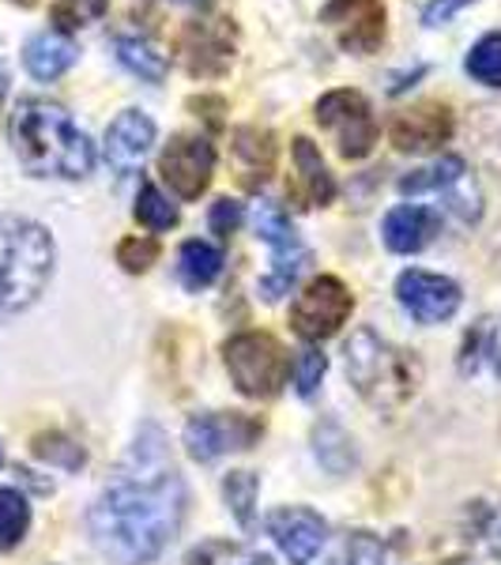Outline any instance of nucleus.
<instances>
[{
  "mask_svg": "<svg viewBox=\"0 0 501 565\" xmlns=\"http://www.w3.org/2000/svg\"><path fill=\"white\" fill-rule=\"evenodd\" d=\"M185 505L189 490L178 468L159 476L121 471V479L109 482L90 505L87 532L114 565H148L178 540Z\"/></svg>",
  "mask_w": 501,
  "mask_h": 565,
  "instance_id": "obj_1",
  "label": "nucleus"
},
{
  "mask_svg": "<svg viewBox=\"0 0 501 565\" xmlns=\"http://www.w3.org/2000/svg\"><path fill=\"white\" fill-rule=\"evenodd\" d=\"M15 159L34 178H87L95 167V143L72 125V114L50 98H23L8 121Z\"/></svg>",
  "mask_w": 501,
  "mask_h": 565,
  "instance_id": "obj_2",
  "label": "nucleus"
},
{
  "mask_svg": "<svg viewBox=\"0 0 501 565\" xmlns=\"http://www.w3.org/2000/svg\"><path fill=\"white\" fill-rule=\"evenodd\" d=\"M343 366L354 392L377 412H399L423 385V362L415 351L396 348L373 328H354L343 348Z\"/></svg>",
  "mask_w": 501,
  "mask_h": 565,
  "instance_id": "obj_3",
  "label": "nucleus"
},
{
  "mask_svg": "<svg viewBox=\"0 0 501 565\" xmlns=\"http://www.w3.org/2000/svg\"><path fill=\"white\" fill-rule=\"evenodd\" d=\"M57 249L42 223L0 215V317L31 309L53 279Z\"/></svg>",
  "mask_w": 501,
  "mask_h": 565,
  "instance_id": "obj_4",
  "label": "nucleus"
},
{
  "mask_svg": "<svg viewBox=\"0 0 501 565\" xmlns=\"http://www.w3.org/2000/svg\"><path fill=\"white\" fill-rule=\"evenodd\" d=\"M223 362L234 388L249 399H276L290 381V354L268 332H238L223 343Z\"/></svg>",
  "mask_w": 501,
  "mask_h": 565,
  "instance_id": "obj_5",
  "label": "nucleus"
},
{
  "mask_svg": "<svg viewBox=\"0 0 501 565\" xmlns=\"http://www.w3.org/2000/svg\"><path fill=\"white\" fill-rule=\"evenodd\" d=\"M317 125L335 140V151L343 159H366L377 143V121H373V109L366 103V95L351 87L328 90V95L317 98L313 106Z\"/></svg>",
  "mask_w": 501,
  "mask_h": 565,
  "instance_id": "obj_6",
  "label": "nucleus"
},
{
  "mask_svg": "<svg viewBox=\"0 0 501 565\" xmlns=\"http://www.w3.org/2000/svg\"><path fill=\"white\" fill-rule=\"evenodd\" d=\"M351 309H354V295L348 290V282L335 276H317L306 282L302 295L290 306V328H295L306 343L332 340V335L348 324Z\"/></svg>",
  "mask_w": 501,
  "mask_h": 565,
  "instance_id": "obj_7",
  "label": "nucleus"
},
{
  "mask_svg": "<svg viewBox=\"0 0 501 565\" xmlns=\"http://www.w3.org/2000/svg\"><path fill=\"white\" fill-rule=\"evenodd\" d=\"M264 434V423L242 412H207L185 423V452L196 463H212L226 452L253 449Z\"/></svg>",
  "mask_w": 501,
  "mask_h": 565,
  "instance_id": "obj_8",
  "label": "nucleus"
},
{
  "mask_svg": "<svg viewBox=\"0 0 501 565\" xmlns=\"http://www.w3.org/2000/svg\"><path fill=\"white\" fill-rule=\"evenodd\" d=\"M159 174L181 200H200V193H207L215 174V148L204 136H189L181 132L162 148L159 154Z\"/></svg>",
  "mask_w": 501,
  "mask_h": 565,
  "instance_id": "obj_9",
  "label": "nucleus"
},
{
  "mask_svg": "<svg viewBox=\"0 0 501 565\" xmlns=\"http://www.w3.org/2000/svg\"><path fill=\"white\" fill-rule=\"evenodd\" d=\"M178 61L189 76L215 79L234 61V23L231 20H193L178 34Z\"/></svg>",
  "mask_w": 501,
  "mask_h": 565,
  "instance_id": "obj_10",
  "label": "nucleus"
},
{
  "mask_svg": "<svg viewBox=\"0 0 501 565\" xmlns=\"http://www.w3.org/2000/svg\"><path fill=\"white\" fill-rule=\"evenodd\" d=\"M396 302L404 306L418 324H445L457 317L463 295L449 276L407 268V271H399V279H396Z\"/></svg>",
  "mask_w": 501,
  "mask_h": 565,
  "instance_id": "obj_11",
  "label": "nucleus"
},
{
  "mask_svg": "<svg viewBox=\"0 0 501 565\" xmlns=\"http://www.w3.org/2000/svg\"><path fill=\"white\" fill-rule=\"evenodd\" d=\"M321 23L335 34L348 53H366L385 42V4L381 0H328L321 8Z\"/></svg>",
  "mask_w": 501,
  "mask_h": 565,
  "instance_id": "obj_12",
  "label": "nucleus"
},
{
  "mask_svg": "<svg viewBox=\"0 0 501 565\" xmlns=\"http://www.w3.org/2000/svg\"><path fill=\"white\" fill-rule=\"evenodd\" d=\"M268 535L276 540L279 551L287 554L290 565H309L321 554V546L328 540V524L321 513H313V509L306 505H287V509H276V513H268Z\"/></svg>",
  "mask_w": 501,
  "mask_h": 565,
  "instance_id": "obj_13",
  "label": "nucleus"
},
{
  "mask_svg": "<svg viewBox=\"0 0 501 565\" xmlns=\"http://www.w3.org/2000/svg\"><path fill=\"white\" fill-rule=\"evenodd\" d=\"M452 109L445 103H418L407 106L396 114L393 129H388V140L396 143V151L407 154H426L437 151L441 143L452 140Z\"/></svg>",
  "mask_w": 501,
  "mask_h": 565,
  "instance_id": "obj_14",
  "label": "nucleus"
},
{
  "mask_svg": "<svg viewBox=\"0 0 501 565\" xmlns=\"http://www.w3.org/2000/svg\"><path fill=\"white\" fill-rule=\"evenodd\" d=\"M154 143V121L140 109H125L106 129V162L121 174L140 167Z\"/></svg>",
  "mask_w": 501,
  "mask_h": 565,
  "instance_id": "obj_15",
  "label": "nucleus"
},
{
  "mask_svg": "<svg viewBox=\"0 0 501 565\" xmlns=\"http://www.w3.org/2000/svg\"><path fill=\"white\" fill-rule=\"evenodd\" d=\"M437 231H441V215L434 207H418V204H399L381 223V238H385L393 253L426 249L437 238Z\"/></svg>",
  "mask_w": 501,
  "mask_h": 565,
  "instance_id": "obj_16",
  "label": "nucleus"
},
{
  "mask_svg": "<svg viewBox=\"0 0 501 565\" xmlns=\"http://www.w3.org/2000/svg\"><path fill=\"white\" fill-rule=\"evenodd\" d=\"M290 154H295V185H290V193L302 200V207L332 204L335 178H332V170H328V162L321 159V151H317V143L298 136V140L290 143Z\"/></svg>",
  "mask_w": 501,
  "mask_h": 565,
  "instance_id": "obj_17",
  "label": "nucleus"
},
{
  "mask_svg": "<svg viewBox=\"0 0 501 565\" xmlns=\"http://www.w3.org/2000/svg\"><path fill=\"white\" fill-rule=\"evenodd\" d=\"M231 154L245 189H260L276 170V136L257 125H242L231 136Z\"/></svg>",
  "mask_w": 501,
  "mask_h": 565,
  "instance_id": "obj_18",
  "label": "nucleus"
},
{
  "mask_svg": "<svg viewBox=\"0 0 501 565\" xmlns=\"http://www.w3.org/2000/svg\"><path fill=\"white\" fill-rule=\"evenodd\" d=\"M76 57H79L76 42L65 39L61 31H42L23 45V65L34 79H42V84L65 76V72L76 65Z\"/></svg>",
  "mask_w": 501,
  "mask_h": 565,
  "instance_id": "obj_19",
  "label": "nucleus"
},
{
  "mask_svg": "<svg viewBox=\"0 0 501 565\" xmlns=\"http://www.w3.org/2000/svg\"><path fill=\"white\" fill-rule=\"evenodd\" d=\"M223 276V249H215V245L207 242H185L178 249V282L185 290H193V295H200V290H207L212 282Z\"/></svg>",
  "mask_w": 501,
  "mask_h": 565,
  "instance_id": "obj_20",
  "label": "nucleus"
},
{
  "mask_svg": "<svg viewBox=\"0 0 501 565\" xmlns=\"http://www.w3.org/2000/svg\"><path fill=\"white\" fill-rule=\"evenodd\" d=\"M313 457L328 476H348L354 463H359V452H354L348 430L340 423H328V418L313 426Z\"/></svg>",
  "mask_w": 501,
  "mask_h": 565,
  "instance_id": "obj_21",
  "label": "nucleus"
},
{
  "mask_svg": "<svg viewBox=\"0 0 501 565\" xmlns=\"http://www.w3.org/2000/svg\"><path fill=\"white\" fill-rule=\"evenodd\" d=\"M309 260H313V253H309L302 242L290 245V249H276V257H271V271L260 279L264 302H279V298H284L287 290L298 282V276L309 268Z\"/></svg>",
  "mask_w": 501,
  "mask_h": 565,
  "instance_id": "obj_22",
  "label": "nucleus"
},
{
  "mask_svg": "<svg viewBox=\"0 0 501 565\" xmlns=\"http://www.w3.org/2000/svg\"><path fill=\"white\" fill-rule=\"evenodd\" d=\"M114 53L117 61H121L125 68L136 72L140 79H148V84H162L167 79V53H159V45L148 42V39H117L114 42Z\"/></svg>",
  "mask_w": 501,
  "mask_h": 565,
  "instance_id": "obj_23",
  "label": "nucleus"
},
{
  "mask_svg": "<svg viewBox=\"0 0 501 565\" xmlns=\"http://www.w3.org/2000/svg\"><path fill=\"white\" fill-rule=\"evenodd\" d=\"M468 174V167H463V159L457 154H445L441 162H434V167L426 170H412L407 178H399V193H449L457 181Z\"/></svg>",
  "mask_w": 501,
  "mask_h": 565,
  "instance_id": "obj_24",
  "label": "nucleus"
},
{
  "mask_svg": "<svg viewBox=\"0 0 501 565\" xmlns=\"http://www.w3.org/2000/svg\"><path fill=\"white\" fill-rule=\"evenodd\" d=\"M26 527H31V505L20 490L0 487V554L15 551L23 543Z\"/></svg>",
  "mask_w": 501,
  "mask_h": 565,
  "instance_id": "obj_25",
  "label": "nucleus"
},
{
  "mask_svg": "<svg viewBox=\"0 0 501 565\" xmlns=\"http://www.w3.org/2000/svg\"><path fill=\"white\" fill-rule=\"evenodd\" d=\"M257 490H260V479L253 471H231L223 479V498H226V509L234 513V521L242 527H253V516H257Z\"/></svg>",
  "mask_w": 501,
  "mask_h": 565,
  "instance_id": "obj_26",
  "label": "nucleus"
},
{
  "mask_svg": "<svg viewBox=\"0 0 501 565\" xmlns=\"http://www.w3.org/2000/svg\"><path fill=\"white\" fill-rule=\"evenodd\" d=\"M253 231H257V238L268 242L271 249H290V245H298V231L290 226L284 207L271 204V200H260V204L253 207Z\"/></svg>",
  "mask_w": 501,
  "mask_h": 565,
  "instance_id": "obj_27",
  "label": "nucleus"
},
{
  "mask_svg": "<svg viewBox=\"0 0 501 565\" xmlns=\"http://www.w3.org/2000/svg\"><path fill=\"white\" fill-rule=\"evenodd\" d=\"M132 215H136V223L148 226V231H154V234H162V231H170V226H178V207L170 204V200L159 193V185H151V181H143L140 193H136Z\"/></svg>",
  "mask_w": 501,
  "mask_h": 565,
  "instance_id": "obj_28",
  "label": "nucleus"
},
{
  "mask_svg": "<svg viewBox=\"0 0 501 565\" xmlns=\"http://www.w3.org/2000/svg\"><path fill=\"white\" fill-rule=\"evenodd\" d=\"M463 68H468V76L479 79V84L501 87V34H487V39H479L471 45Z\"/></svg>",
  "mask_w": 501,
  "mask_h": 565,
  "instance_id": "obj_29",
  "label": "nucleus"
},
{
  "mask_svg": "<svg viewBox=\"0 0 501 565\" xmlns=\"http://www.w3.org/2000/svg\"><path fill=\"white\" fill-rule=\"evenodd\" d=\"M34 457L45 460V463H57V468H65V471H79L87 463V452L79 449L72 437L65 434H57V430H50V434H39L34 437Z\"/></svg>",
  "mask_w": 501,
  "mask_h": 565,
  "instance_id": "obj_30",
  "label": "nucleus"
},
{
  "mask_svg": "<svg viewBox=\"0 0 501 565\" xmlns=\"http://www.w3.org/2000/svg\"><path fill=\"white\" fill-rule=\"evenodd\" d=\"M494 351H498L494 321H490V317H482V321L471 324V332L463 335V348H460V359H457L460 373H463V377H468V373H479L482 359H487V354H494Z\"/></svg>",
  "mask_w": 501,
  "mask_h": 565,
  "instance_id": "obj_31",
  "label": "nucleus"
},
{
  "mask_svg": "<svg viewBox=\"0 0 501 565\" xmlns=\"http://www.w3.org/2000/svg\"><path fill=\"white\" fill-rule=\"evenodd\" d=\"M185 565H271V558L257 551H242L234 543H204L189 554Z\"/></svg>",
  "mask_w": 501,
  "mask_h": 565,
  "instance_id": "obj_32",
  "label": "nucleus"
},
{
  "mask_svg": "<svg viewBox=\"0 0 501 565\" xmlns=\"http://www.w3.org/2000/svg\"><path fill=\"white\" fill-rule=\"evenodd\" d=\"M109 0H57L50 8V20L57 23V31H79V26L103 20Z\"/></svg>",
  "mask_w": 501,
  "mask_h": 565,
  "instance_id": "obj_33",
  "label": "nucleus"
},
{
  "mask_svg": "<svg viewBox=\"0 0 501 565\" xmlns=\"http://www.w3.org/2000/svg\"><path fill=\"white\" fill-rule=\"evenodd\" d=\"M162 245L154 238H125L117 245V264H121L125 271H132V276H140V271H148L154 260H159Z\"/></svg>",
  "mask_w": 501,
  "mask_h": 565,
  "instance_id": "obj_34",
  "label": "nucleus"
},
{
  "mask_svg": "<svg viewBox=\"0 0 501 565\" xmlns=\"http://www.w3.org/2000/svg\"><path fill=\"white\" fill-rule=\"evenodd\" d=\"M324 370H328V359L317 348H306L302 354L295 359V388H298V396H313L317 388H321V381H324Z\"/></svg>",
  "mask_w": 501,
  "mask_h": 565,
  "instance_id": "obj_35",
  "label": "nucleus"
},
{
  "mask_svg": "<svg viewBox=\"0 0 501 565\" xmlns=\"http://www.w3.org/2000/svg\"><path fill=\"white\" fill-rule=\"evenodd\" d=\"M348 562L351 565H385V543L373 532H351L348 535Z\"/></svg>",
  "mask_w": 501,
  "mask_h": 565,
  "instance_id": "obj_36",
  "label": "nucleus"
},
{
  "mask_svg": "<svg viewBox=\"0 0 501 565\" xmlns=\"http://www.w3.org/2000/svg\"><path fill=\"white\" fill-rule=\"evenodd\" d=\"M242 218H245V212H242L238 200L223 196V200H215V204H212V215H207V226H212L215 238H231V234L242 226Z\"/></svg>",
  "mask_w": 501,
  "mask_h": 565,
  "instance_id": "obj_37",
  "label": "nucleus"
},
{
  "mask_svg": "<svg viewBox=\"0 0 501 565\" xmlns=\"http://www.w3.org/2000/svg\"><path fill=\"white\" fill-rule=\"evenodd\" d=\"M463 4H471V0H430V4H426V12H423V23H426V26L449 23Z\"/></svg>",
  "mask_w": 501,
  "mask_h": 565,
  "instance_id": "obj_38",
  "label": "nucleus"
},
{
  "mask_svg": "<svg viewBox=\"0 0 501 565\" xmlns=\"http://www.w3.org/2000/svg\"><path fill=\"white\" fill-rule=\"evenodd\" d=\"M189 109H204V117H207V125H212V129L223 125V117H218V109H223V98H193Z\"/></svg>",
  "mask_w": 501,
  "mask_h": 565,
  "instance_id": "obj_39",
  "label": "nucleus"
},
{
  "mask_svg": "<svg viewBox=\"0 0 501 565\" xmlns=\"http://www.w3.org/2000/svg\"><path fill=\"white\" fill-rule=\"evenodd\" d=\"M12 4H20V8H34L39 0H12Z\"/></svg>",
  "mask_w": 501,
  "mask_h": 565,
  "instance_id": "obj_40",
  "label": "nucleus"
},
{
  "mask_svg": "<svg viewBox=\"0 0 501 565\" xmlns=\"http://www.w3.org/2000/svg\"><path fill=\"white\" fill-rule=\"evenodd\" d=\"M494 370H498V377H501V348L494 351Z\"/></svg>",
  "mask_w": 501,
  "mask_h": 565,
  "instance_id": "obj_41",
  "label": "nucleus"
},
{
  "mask_svg": "<svg viewBox=\"0 0 501 565\" xmlns=\"http://www.w3.org/2000/svg\"><path fill=\"white\" fill-rule=\"evenodd\" d=\"M0 98H4V72H0Z\"/></svg>",
  "mask_w": 501,
  "mask_h": 565,
  "instance_id": "obj_42",
  "label": "nucleus"
},
{
  "mask_svg": "<svg viewBox=\"0 0 501 565\" xmlns=\"http://www.w3.org/2000/svg\"><path fill=\"white\" fill-rule=\"evenodd\" d=\"M189 4H200V0H189Z\"/></svg>",
  "mask_w": 501,
  "mask_h": 565,
  "instance_id": "obj_43",
  "label": "nucleus"
},
{
  "mask_svg": "<svg viewBox=\"0 0 501 565\" xmlns=\"http://www.w3.org/2000/svg\"><path fill=\"white\" fill-rule=\"evenodd\" d=\"M0 463H4V457H0Z\"/></svg>",
  "mask_w": 501,
  "mask_h": 565,
  "instance_id": "obj_44",
  "label": "nucleus"
}]
</instances>
